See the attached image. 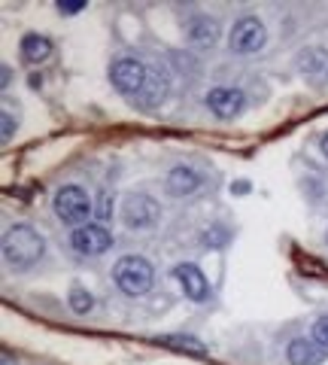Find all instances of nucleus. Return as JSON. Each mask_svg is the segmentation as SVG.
Segmentation results:
<instances>
[{
  "instance_id": "obj_1",
  "label": "nucleus",
  "mask_w": 328,
  "mask_h": 365,
  "mask_svg": "<svg viewBox=\"0 0 328 365\" xmlns=\"http://www.w3.org/2000/svg\"><path fill=\"white\" fill-rule=\"evenodd\" d=\"M46 256V241L33 225L18 222L4 235V259L16 271H28Z\"/></svg>"
},
{
  "instance_id": "obj_2",
  "label": "nucleus",
  "mask_w": 328,
  "mask_h": 365,
  "mask_svg": "<svg viewBox=\"0 0 328 365\" xmlns=\"http://www.w3.org/2000/svg\"><path fill=\"white\" fill-rule=\"evenodd\" d=\"M112 280H116V287L131 295V299H140L152 289L155 283V268L149 259L143 256H122L116 262V268H112Z\"/></svg>"
},
{
  "instance_id": "obj_3",
  "label": "nucleus",
  "mask_w": 328,
  "mask_h": 365,
  "mask_svg": "<svg viewBox=\"0 0 328 365\" xmlns=\"http://www.w3.org/2000/svg\"><path fill=\"white\" fill-rule=\"evenodd\" d=\"M52 210L55 216L64 222V225H88V216L95 213V201L88 198V192L83 186H61L58 192H55V198H52Z\"/></svg>"
},
{
  "instance_id": "obj_4",
  "label": "nucleus",
  "mask_w": 328,
  "mask_h": 365,
  "mask_svg": "<svg viewBox=\"0 0 328 365\" xmlns=\"http://www.w3.org/2000/svg\"><path fill=\"white\" fill-rule=\"evenodd\" d=\"M146 76H149V67H146L140 58H134V55H122V58H116L110 67V83L119 95L137 98L146 86Z\"/></svg>"
},
{
  "instance_id": "obj_5",
  "label": "nucleus",
  "mask_w": 328,
  "mask_h": 365,
  "mask_svg": "<svg viewBox=\"0 0 328 365\" xmlns=\"http://www.w3.org/2000/svg\"><path fill=\"white\" fill-rule=\"evenodd\" d=\"M162 220V204L146 192H134L122 201V222H125L131 232H143V228H152Z\"/></svg>"
},
{
  "instance_id": "obj_6",
  "label": "nucleus",
  "mask_w": 328,
  "mask_h": 365,
  "mask_svg": "<svg viewBox=\"0 0 328 365\" xmlns=\"http://www.w3.org/2000/svg\"><path fill=\"white\" fill-rule=\"evenodd\" d=\"M265 40H268L265 21L255 19V16L237 19L231 34H228V46H231V52H237V55H253V52H258L265 46Z\"/></svg>"
},
{
  "instance_id": "obj_7",
  "label": "nucleus",
  "mask_w": 328,
  "mask_h": 365,
  "mask_svg": "<svg viewBox=\"0 0 328 365\" xmlns=\"http://www.w3.org/2000/svg\"><path fill=\"white\" fill-rule=\"evenodd\" d=\"M70 247L76 250L79 256H104L107 250L112 247V235L107 232V225L100 222H88L73 228L70 235Z\"/></svg>"
},
{
  "instance_id": "obj_8",
  "label": "nucleus",
  "mask_w": 328,
  "mask_h": 365,
  "mask_svg": "<svg viewBox=\"0 0 328 365\" xmlns=\"http://www.w3.org/2000/svg\"><path fill=\"white\" fill-rule=\"evenodd\" d=\"M174 277L179 280V287H183L189 302L201 304V302L210 299V280L203 277V271L195 265V262H179V265L174 268Z\"/></svg>"
},
{
  "instance_id": "obj_9",
  "label": "nucleus",
  "mask_w": 328,
  "mask_h": 365,
  "mask_svg": "<svg viewBox=\"0 0 328 365\" xmlns=\"http://www.w3.org/2000/svg\"><path fill=\"white\" fill-rule=\"evenodd\" d=\"M207 107L216 119H234V116H240V110H243V91L231 88V86H216V88H210V95H207Z\"/></svg>"
},
{
  "instance_id": "obj_10",
  "label": "nucleus",
  "mask_w": 328,
  "mask_h": 365,
  "mask_svg": "<svg viewBox=\"0 0 328 365\" xmlns=\"http://www.w3.org/2000/svg\"><path fill=\"white\" fill-rule=\"evenodd\" d=\"M167 91H171V76L167 71H158V67H149V76H146V86L137 98H134V104L140 110H155L164 104Z\"/></svg>"
},
{
  "instance_id": "obj_11",
  "label": "nucleus",
  "mask_w": 328,
  "mask_h": 365,
  "mask_svg": "<svg viewBox=\"0 0 328 365\" xmlns=\"http://www.w3.org/2000/svg\"><path fill=\"white\" fill-rule=\"evenodd\" d=\"M186 40L195 46V49H213L219 40V25L216 19L210 16H191L186 25Z\"/></svg>"
},
{
  "instance_id": "obj_12",
  "label": "nucleus",
  "mask_w": 328,
  "mask_h": 365,
  "mask_svg": "<svg viewBox=\"0 0 328 365\" xmlns=\"http://www.w3.org/2000/svg\"><path fill=\"white\" fill-rule=\"evenodd\" d=\"M286 356L292 365H322L328 353L313 338H292L286 347Z\"/></svg>"
},
{
  "instance_id": "obj_13",
  "label": "nucleus",
  "mask_w": 328,
  "mask_h": 365,
  "mask_svg": "<svg viewBox=\"0 0 328 365\" xmlns=\"http://www.w3.org/2000/svg\"><path fill=\"white\" fill-rule=\"evenodd\" d=\"M164 186H167V192H171L174 198H183V195H191V192L201 186V174L195 168H189V165H176L171 174H167Z\"/></svg>"
},
{
  "instance_id": "obj_14",
  "label": "nucleus",
  "mask_w": 328,
  "mask_h": 365,
  "mask_svg": "<svg viewBox=\"0 0 328 365\" xmlns=\"http://www.w3.org/2000/svg\"><path fill=\"white\" fill-rule=\"evenodd\" d=\"M18 49L25 64H46L52 58V40L43 37V34H25Z\"/></svg>"
},
{
  "instance_id": "obj_15",
  "label": "nucleus",
  "mask_w": 328,
  "mask_h": 365,
  "mask_svg": "<svg viewBox=\"0 0 328 365\" xmlns=\"http://www.w3.org/2000/svg\"><path fill=\"white\" fill-rule=\"evenodd\" d=\"M162 347H171L176 353H186V356H207V344L191 335H158L155 338Z\"/></svg>"
},
{
  "instance_id": "obj_16",
  "label": "nucleus",
  "mask_w": 328,
  "mask_h": 365,
  "mask_svg": "<svg viewBox=\"0 0 328 365\" xmlns=\"http://www.w3.org/2000/svg\"><path fill=\"white\" fill-rule=\"evenodd\" d=\"M298 67L304 73H319L325 67V52L322 49H304L298 55ZM325 71H328V67H325Z\"/></svg>"
},
{
  "instance_id": "obj_17",
  "label": "nucleus",
  "mask_w": 328,
  "mask_h": 365,
  "mask_svg": "<svg viewBox=\"0 0 328 365\" xmlns=\"http://www.w3.org/2000/svg\"><path fill=\"white\" fill-rule=\"evenodd\" d=\"M70 307L76 314H88L95 307V295L88 289H83V287H73L70 289Z\"/></svg>"
},
{
  "instance_id": "obj_18",
  "label": "nucleus",
  "mask_w": 328,
  "mask_h": 365,
  "mask_svg": "<svg viewBox=\"0 0 328 365\" xmlns=\"http://www.w3.org/2000/svg\"><path fill=\"white\" fill-rule=\"evenodd\" d=\"M310 338L328 353V317H319V319H316V323H313V335H310Z\"/></svg>"
},
{
  "instance_id": "obj_19",
  "label": "nucleus",
  "mask_w": 328,
  "mask_h": 365,
  "mask_svg": "<svg viewBox=\"0 0 328 365\" xmlns=\"http://www.w3.org/2000/svg\"><path fill=\"white\" fill-rule=\"evenodd\" d=\"M97 216H100V222H110L112 220V198L107 195H100V201H97Z\"/></svg>"
},
{
  "instance_id": "obj_20",
  "label": "nucleus",
  "mask_w": 328,
  "mask_h": 365,
  "mask_svg": "<svg viewBox=\"0 0 328 365\" xmlns=\"http://www.w3.org/2000/svg\"><path fill=\"white\" fill-rule=\"evenodd\" d=\"M0 122H4V131H0V137H4V143H6L9 137H13V131H16V119H13V113H9V110H4Z\"/></svg>"
},
{
  "instance_id": "obj_21",
  "label": "nucleus",
  "mask_w": 328,
  "mask_h": 365,
  "mask_svg": "<svg viewBox=\"0 0 328 365\" xmlns=\"http://www.w3.org/2000/svg\"><path fill=\"white\" fill-rule=\"evenodd\" d=\"M83 9H85L83 0H76V4H64V0H61V4H58V13H64V16H76V13H83Z\"/></svg>"
},
{
  "instance_id": "obj_22",
  "label": "nucleus",
  "mask_w": 328,
  "mask_h": 365,
  "mask_svg": "<svg viewBox=\"0 0 328 365\" xmlns=\"http://www.w3.org/2000/svg\"><path fill=\"white\" fill-rule=\"evenodd\" d=\"M0 73H4V76H0V83L9 86V79H13V67H6V64H4V71H0Z\"/></svg>"
},
{
  "instance_id": "obj_23",
  "label": "nucleus",
  "mask_w": 328,
  "mask_h": 365,
  "mask_svg": "<svg viewBox=\"0 0 328 365\" xmlns=\"http://www.w3.org/2000/svg\"><path fill=\"white\" fill-rule=\"evenodd\" d=\"M319 150H322V155L328 158V131H325V134L319 137Z\"/></svg>"
},
{
  "instance_id": "obj_24",
  "label": "nucleus",
  "mask_w": 328,
  "mask_h": 365,
  "mask_svg": "<svg viewBox=\"0 0 328 365\" xmlns=\"http://www.w3.org/2000/svg\"><path fill=\"white\" fill-rule=\"evenodd\" d=\"M231 192H250V182H231Z\"/></svg>"
},
{
  "instance_id": "obj_25",
  "label": "nucleus",
  "mask_w": 328,
  "mask_h": 365,
  "mask_svg": "<svg viewBox=\"0 0 328 365\" xmlns=\"http://www.w3.org/2000/svg\"><path fill=\"white\" fill-rule=\"evenodd\" d=\"M0 359H4V365H16V359H13V353H9V350L0 353Z\"/></svg>"
},
{
  "instance_id": "obj_26",
  "label": "nucleus",
  "mask_w": 328,
  "mask_h": 365,
  "mask_svg": "<svg viewBox=\"0 0 328 365\" xmlns=\"http://www.w3.org/2000/svg\"><path fill=\"white\" fill-rule=\"evenodd\" d=\"M325 241H328V235H325Z\"/></svg>"
},
{
  "instance_id": "obj_27",
  "label": "nucleus",
  "mask_w": 328,
  "mask_h": 365,
  "mask_svg": "<svg viewBox=\"0 0 328 365\" xmlns=\"http://www.w3.org/2000/svg\"><path fill=\"white\" fill-rule=\"evenodd\" d=\"M325 73H328V71H325Z\"/></svg>"
}]
</instances>
